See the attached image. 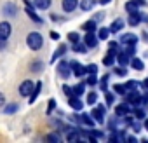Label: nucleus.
I'll return each instance as SVG.
<instances>
[{"label": "nucleus", "mask_w": 148, "mask_h": 143, "mask_svg": "<svg viewBox=\"0 0 148 143\" xmlns=\"http://www.w3.org/2000/svg\"><path fill=\"white\" fill-rule=\"evenodd\" d=\"M145 129H148V119L145 120Z\"/></svg>", "instance_id": "13d9d810"}, {"label": "nucleus", "mask_w": 148, "mask_h": 143, "mask_svg": "<svg viewBox=\"0 0 148 143\" xmlns=\"http://www.w3.org/2000/svg\"><path fill=\"white\" fill-rule=\"evenodd\" d=\"M96 25H98V23H96L94 19L86 21V23L82 25V30H86V32H94V30H96Z\"/></svg>", "instance_id": "bb28decb"}, {"label": "nucleus", "mask_w": 148, "mask_h": 143, "mask_svg": "<svg viewBox=\"0 0 148 143\" xmlns=\"http://www.w3.org/2000/svg\"><path fill=\"white\" fill-rule=\"evenodd\" d=\"M113 74L119 75V77H125V75H127V70H125V66H119V68L113 70Z\"/></svg>", "instance_id": "58836bf2"}, {"label": "nucleus", "mask_w": 148, "mask_h": 143, "mask_svg": "<svg viewBox=\"0 0 148 143\" xmlns=\"http://www.w3.org/2000/svg\"><path fill=\"white\" fill-rule=\"evenodd\" d=\"M40 93H42V82L38 80V82H37V84L33 86V89H32V93H30V103H35Z\"/></svg>", "instance_id": "f8f14e48"}, {"label": "nucleus", "mask_w": 148, "mask_h": 143, "mask_svg": "<svg viewBox=\"0 0 148 143\" xmlns=\"http://www.w3.org/2000/svg\"><path fill=\"white\" fill-rule=\"evenodd\" d=\"M4 105H5V96L0 93V107H4Z\"/></svg>", "instance_id": "3c124183"}, {"label": "nucleus", "mask_w": 148, "mask_h": 143, "mask_svg": "<svg viewBox=\"0 0 148 143\" xmlns=\"http://www.w3.org/2000/svg\"><path fill=\"white\" fill-rule=\"evenodd\" d=\"M5 45H7V40H5V38H0V51H4Z\"/></svg>", "instance_id": "8fccbe9b"}, {"label": "nucleus", "mask_w": 148, "mask_h": 143, "mask_svg": "<svg viewBox=\"0 0 148 143\" xmlns=\"http://www.w3.org/2000/svg\"><path fill=\"white\" fill-rule=\"evenodd\" d=\"M113 93H115V94H120V96H125L127 89H125V86H122V84H115V86H113Z\"/></svg>", "instance_id": "2f4dec72"}, {"label": "nucleus", "mask_w": 148, "mask_h": 143, "mask_svg": "<svg viewBox=\"0 0 148 143\" xmlns=\"http://www.w3.org/2000/svg\"><path fill=\"white\" fill-rule=\"evenodd\" d=\"M92 119L98 122V124H103L105 122V115H106V107L105 105H99V107H94L92 112H91Z\"/></svg>", "instance_id": "f03ea898"}, {"label": "nucleus", "mask_w": 148, "mask_h": 143, "mask_svg": "<svg viewBox=\"0 0 148 143\" xmlns=\"http://www.w3.org/2000/svg\"><path fill=\"white\" fill-rule=\"evenodd\" d=\"M124 25H125V23H124V19H120V18H119V19H115V21L112 23V26H110V32H112V33H119V32H122Z\"/></svg>", "instance_id": "dca6fc26"}, {"label": "nucleus", "mask_w": 148, "mask_h": 143, "mask_svg": "<svg viewBox=\"0 0 148 143\" xmlns=\"http://www.w3.org/2000/svg\"><path fill=\"white\" fill-rule=\"evenodd\" d=\"M131 2H132L134 6H138V7H143V6H146V4H148L146 0H131Z\"/></svg>", "instance_id": "de8ad7c7"}, {"label": "nucleus", "mask_w": 148, "mask_h": 143, "mask_svg": "<svg viewBox=\"0 0 148 143\" xmlns=\"http://www.w3.org/2000/svg\"><path fill=\"white\" fill-rule=\"evenodd\" d=\"M117 61L120 63V66H125V65H129V63H131V56H127L124 51H120V52L117 54Z\"/></svg>", "instance_id": "6ab92c4d"}, {"label": "nucleus", "mask_w": 148, "mask_h": 143, "mask_svg": "<svg viewBox=\"0 0 148 143\" xmlns=\"http://www.w3.org/2000/svg\"><path fill=\"white\" fill-rule=\"evenodd\" d=\"M86 70H87V75H89V74H98V65L91 63V65L86 66Z\"/></svg>", "instance_id": "79ce46f5"}, {"label": "nucleus", "mask_w": 148, "mask_h": 143, "mask_svg": "<svg viewBox=\"0 0 148 143\" xmlns=\"http://www.w3.org/2000/svg\"><path fill=\"white\" fill-rule=\"evenodd\" d=\"M11 33H12V26H11L9 21H2V23H0V38L7 40L11 37Z\"/></svg>", "instance_id": "423d86ee"}, {"label": "nucleus", "mask_w": 148, "mask_h": 143, "mask_svg": "<svg viewBox=\"0 0 148 143\" xmlns=\"http://www.w3.org/2000/svg\"><path fill=\"white\" fill-rule=\"evenodd\" d=\"M18 108H19V107H18L16 103H9V105L4 108V112H5L7 115H12V113H16V112H18Z\"/></svg>", "instance_id": "473e14b6"}, {"label": "nucleus", "mask_w": 148, "mask_h": 143, "mask_svg": "<svg viewBox=\"0 0 148 143\" xmlns=\"http://www.w3.org/2000/svg\"><path fill=\"white\" fill-rule=\"evenodd\" d=\"M71 87H73V94H75V96H82L86 93V84L84 82H80L77 86H71Z\"/></svg>", "instance_id": "a878e982"}, {"label": "nucleus", "mask_w": 148, "mask_h": 143, "mask_svg": "<svg viewBox=\"0 0 148 143\" xmlns=\"http://www.w3.org/2000/svg\"><path fill=\"white\" fill-rule=\"evenodd\" d=\"M120 44L122 45L138 44V35H134V33H124V35H120Z\"/></svg>", "instance_id": "9b49d317"}, {"label": "nucleus", "mask_w": 148, "mask_h": 143, "mask_svg": "<svg viewBox=\"0 0 148 143\" xmlns=\"http://www.w3.org/2000/svg\"><path fill=\"white\" fill-rule=\"evenodd\" d=\"M134 117L138 119V120H141V119H145V110H141V108H138V107H134Z\"/></svg>", "instance_id": "a19ab883"}, {"label": "nucleus", "mask_w": 148, "mask_h": 143, "mask_svg": "<svg viewBox=\"0 0 148 143\" xmlns=\"http://www.w3.org/2000/svg\"><path fill=\"white\" fill-rule=\"evenodd\" d=\"M87 103H89L91 107L98 103V93H96V91H92V93H89V94H87Z\"/></svg>", "instance_id": "72a5a7b5"}, {"label": "nucleus", "mask_w": 148, "mask_h": 143, "mask_svg": "<svg viewBox=\"0 0 148 143\" xmlns=\"http://www.w3.org/2000/svg\"><path fill=\"white\" fill-rule=\"evenodd\" d=\"M45 140H47V141H56V143H59V141H61V134H59V133H49V134L45 136Z\"/></svg>", "instance_id": "f704fd0d"}, {"label": "nucleus", "mask_w": 148, "mask_h": 143, "mask_svg": "<svg viewBox=\"0 0 148 143\" xmlns=\"http://www.w3.org/2000/svg\"><path fill=\"white\" fill-rule=\"evenodd\" d=\"M124 86H125V89H127V91H134V89H138L141 84H139L138 80H129V82H127V84H124Z\"/></svg>", "instance_id": "c9c22d12"}, {"label": "nucleus", "mask_w": 148, "mask_h": 143, "mask_svg": "<svg viewBox=\"0 0 148 143\" xmlns=\"http://www.w3.org/2000/svg\"><path fill=\"white\" fill-rule=\"evenodd\" d=\"M68 40H70L71 44L79 42V40H80V35H79V32H70V33H68Z\"/></svg>", "instance_id": "e433bc0d"}, {"label": "nucleus", "mask_w": 148, "mask_h": 143, "mask_svg": "<svg viewBox=\"0 0 148 143\" xmlns=\"http://www.w3.org/2000/svg\"><path fill=\"white\" fill-rule=\"evenodd\" d=\"M4 14L9 16V18H14V16L18 14L16 6H14V4H5V6H4Z\"/></svg>", "instance_id": "a211bd4d"}, {"label": "nucleus", "mask_w": 148, "mask_h": 143, "mask_svg": "<svg viewBox=\"0 0 148 143\" xmlns=\"http://www.w3.org/2000/svg\"><path fill=\"white\" fill-rule=\"evenodd\" d=\"M125 9H127V12H136V11H138V6H134L131 0H129V2L125 4Z\"/></svg>", "instance_id": "c03bdc74"}, {"label": "nucleus", "mask_w": 148, "mask_h": 143, "mask_svg": "<svg viewBox=\"0 0 148 143\" xmlns=\"http://www.w3.org/2000/svg\"><path fill=\"white\" fill-rule=\"evenodd\" d=\"M70 65H71V75H75L77 79L87 75V70H86L84 65H80V63H77V61H73V63H70Z\"/></svg>", "instance_id": "20e7f679"}, {"label": "nucleus", "mask_w": 148, "mask_h": 143, "mask_svg": "<svg viewBox=\"0 0 148 143\" xmlns=\"http://www.w3.org/2000/svg\"><path fill=\"white\" fill-rule=\"evenodd\" d=\"M103 18H105V14H103V12H98V14L94 16V21L99 23V21H103Z\"/></svg>", "instance_id": "09e8293b"}, {"label": "nucleus", "mask_w": 148, "mask_h": 143, "mask_svg": "<svg viewBox=\"0 0 148 143\" xmlns=\"http://www.w3.org/2000/svg\"><path fill=\"white\" fill-rule=\"evenodd\" d=\"M127 141H129V143H136V138H134V136H129Z\"/></svg>", "instance_id": "4d7b16f0"}, {"label": "nucleus", "mask_w": 148, "mask_h": 143, "mask_svg": "<svg viewBox=\"0 0 148 143\" xmlns=\"http://www.w3.org/2000/svg\"><path fill=\"white\" fill-rule=\"evenodd\" d=\"M80 133H79V129H73V131H70L68 134H66V140L68 141H80Z\"/></svg>", "instance_id": "b1692460"}, {"label": "nucleus", "mask_w": 148, "mask_h": 143, "mask_svg": "<svg viewBox=\"0 0 148 143\" xmlns=\"http://www.w3.org/2000/svg\"><path fill=\"white\" fill-rule=\"evenodd\" d=\"M87 86H96L98 84V77H96V74H89V77H87V82H86Z\"/></svg>", "instance_id": "4c0bfd02"}, {"label": "nucleus", "mask_w": 148, "mask_h": 143, "mask_svg": "<svg viewBox=\"0 0 148 143\" xmlns=\"http://www.w3.org/2000/svg\"><path fill=\"white\" fill-rule=\"evenodd\" d=\"M110 33H112L110 28H99V30H98V38H99V40H106V38L110 37Z\"/></svg>", "instance_id": "cd10ccee"}, {"label": "nucleus", "mask_w": 148, "mask_h": 143, "mask_svg": "<svg viewBox=\"0 0 148 143\" xmlns=\"http://www.w3.org/2000/svg\"><path fill=\"white\" fill-rule=\"evenodd\" d=\"M58 74H59L61 77L68 79V77L71 75V65H70L68 61L61 59V61H59V65H58Z\"/></svg>", "instance_id": "7ed1b4c3"}, {"label": "nucleus", "mask_w": 148, "mask_h": 143, "mask_svg": "<svg viewBox=\"0 0 148 143\" xmlns=\"http://www.w3.org/2000/svg\"><path fill=\"white\" fill-rule=\"evenodd\" d=\"M52 110H56V100H49V103H47V115H51Z\"/></svg>", "instance_id": "37998d69"}, {"label": "nucleus", "mask_w": 148, "mask_h": 143, "mask_svg": "<svg viewBox=\"0 0 148 143\" xmlns=\"http://www.w3.org/2000/svg\"><path fill=\"white\" fill-rule=\"evenodd\" d=\"M51 38H52V40H58V38H59V35H58L56 32H51Z\"/></svg>", "instance_id": "603ef678"}, {"label": "nucleus", "mask_w": 148, "mask_h": 143, "mask_svg": "<svg viewBox=\"0 0 148 143\" xmlns=\"http://www.w3.org/2000/svg\"><path fill=\"white\" fill-rule=\"evenodd\" d=\"M63 93L70 98V96H73V87L71 86H63Z\"/></svg>", "instance_id": "a18cd8bd"}, {"label": "nucleus", "mask_w": 148, "mask_h": 143, "mask_svg": "<svg viewBox=\"0 0 148 143\" xmlns=\"http://www.w3.org/2000/svg\"><path fill=\"white\" fill-rule=\"evenodd\" d=\"M131 66L134 68V70H138V72H141L143 68H145V63L139 59V58H136V56H132L131 58Z\"/></svg>", "instance_id": "412c9836"}, {"label": "nucleus", "mask_w": 148, "mask_h": 143, "mask_svg": "<svg viewBox=\"0 0 148 143\" xmlns=\"http://www.w3.org/2000/svg\"><path fill=\"white\" fill-rule=\"evenodd\" d=\"M33 4H35V7H37V9L45 11V9H49V6L52 4V0H33Z\"/></svg>", "instance_id": "4be33fe9"}, {"label": "nucleus", "mask_w": 148, "mask_h": 143, "mask_svg": "<svg viewBox=\"0 0 148 143\" xmlns=\"http://www.w3.org/2000/svg\"><path fill=\"white\" fill-rule=\"evenodd\" d=\"M96 4H98V0H82L79 6H80V9H82V11H91Z\"/></svg>", "instance_id": "aec40b11"}, {"label": "nucleus", "mask_w": 148, "mask_h": 143, "mask_svg": "<svg viewBox=\"0 0 148 143\" xmlns=\"http://www.w3.org/2000/svg\"><path fill=\"white\" fill-rule=\"evenodd\" d=\"M113 100H115L113 93H108V91H105V101H106V107H110V105L113 103Z\"/></svg>", "instance_id": "ea45409f"}, {"label": "nucleus", "mask_w": 148, "mask_h": 143, "mask_svg": "<svg viewBox=\"0 0 148 143\" xmlns=\"http://www.w3.org/2000/svg\"><path fill=\"white\" fill-rule=\"evenodd\" d=\"M122 51H124L127 56H131V58H132V56L136 54V44H127V45H125Z\"/></svg>", "instance_id": "c756f323"}, {"label": "nucleus", "mask_w": 148, "mask_h": 143, "mask_svg": "<svg viewBox=\"0 0 148 143\" xmlns=\"http://www.w3.org/2000/svg\"><path fill=\"white\" fill-rule=\"evenodd\" d=\"M23 4H26V7H35V4H32L30 0H23Z\"/></svg>", "instance_id": "5fc2aeb1"}, {"label": "nucleus", "mask_w": 148, "mask_h": 143, "mask_svg": "<svg viewBox=\"0 0 148 143\" xmlns=\"http://www.w3.org/2000/svg\"><path fill=\"white\" fill-rule=\"evenodd\" d=\"M26 14L30 16V19H32L33 23H38V25H42V23H44V19H42V18L33 11V7H26Z\"/></svg>", "instance_id": "2eb2a0df"}, {"label": "nucleus", "mask_w": 148, "mask_h": 143, "mask_svg": "<svg viewBox=\"0 0 148 143\" xmlns=\"http://www.w3.org/2000/svg\"><path fill=\"white\" fill-rule=\"evenodd\" d=\"M131 129H132L134 133H139V131H141V126H139V122H131Z\"/></svg>", "instance_id": "49530a36"}, {"label": "nucleus", "mask_w": 148, "mask_h": 143, "mask_svg": "<svg viewBox=\"0 0 148 143\" xmlns=\"http://www.w3.org/2000/svg\"><path fill=\"white\" fill-rule=\"evenodd\" d=\"M61 7H63L64 12H73V11L79 7V0H63Z\"/></svg>", "instance_id": "6e6552de"}, {"label": "nucleus", "mask_w": 148, "mask_h": 143, "mask_svg": "<svg viewBox=\"0 0 148 143\" xmlns=\"http://www.w3.org/2000/svg\"><path fill=\"white\" fill-rule=\"evenodd\" d=\"M115 115L117 117H125V115H131V103L124 101L120 105L115 107Z\"/></svg>", "instance_id": "39448f33"}, {"label": "nucleus", "mask_w": 148, "mask_h": 143, "mask_svg": "<svg viewBox=\"0 0 148 143\" xmlns=\"http://www.w3.org/2000/svg\"><path fill=\"white\" fill-rule=\"evenodd\" d=\"M117 61V54H113V52H106L105 54V58H103V65L105 66H113V63Z\"/></svg>", "instance_id": "f3484780"}, {"label": "nucleus", "mask_w": 148, "mask_h": 143, "mask_svg": "<svg viewBox=\"0 0 148 143\" xmlns=\"http://www.w3.org/2000/svg\"><path fill=\"white\" fill-rule=\"evenodd\" d=\"M84 42H86L87 47H96L98 42H99V38H98V35L94 32H87V35L84 37Z\"/></svg>", "instance_id": "9d476101"}, {"label": "nucleus", "mask_w": 148, "mask_h": 143, "mask_svg": "<svg viewBox=\"0 0 148 143\" xmlns=\"http://www.w3.org/2000/svg\"><path fill=\"white\" fill-rule=\"evenodd\" d=\"M26 44H28V47H30L32 51H38V49H42V45H44V38H42V35H40L38 32H32V33L26 37Z\"/></svg>", "instance_id": "f257e3e1"}, {"label": "nucleus", "mask_w": 148, "mask_h": 143, "mask_svg": "<svg viewBox=\"0 0 148 143\" xmlns=\"http://www.w3.org/2000/svg\"><path fill=\"white\" fill-rule=\"evenodd\" d=\"M108 79H110V74L103 75V77L98 80V86H99V89H101V91H108Z\"/></svg>", "instance_id": "393cba45"}, {"label": "nucleus", "mask_w": 148, "mask_h": 143, "mask_svg": "<svg viewBox=\"0 0 148 143\" xmlns=\"http://www.w3.org/2000/svg\"><path fill=\"white\" fill-rule=\"evenodd\" d=\"M68 105L73 108V110H79V112H82V108H84V103L80 101V96H70L68 98Z\"/></svg>", "instance_id": "1a4fd4ad"}, {"label": "nucleus", "mask_w": 148, "mask_h": 143, "mask_svg": "<svg viewBox=\"0 0 148 143\" xmlns=\"http://www.w3.org/2000/svg\"><path fill=\"white\" fill-rule=\"evenodd\" d=\"M110 2H112V0H99L101 6H106V4H110Z\"/></svg>", "instance_id": "6e6d98bb"}, {"label": "nucleus", "mask_w": 148, "mask_h": 143, "mask_svg": "<svg viewBox=\"0 0 148 143\" xmlns=\"http://www.w3.org/2000/svg\"><path fill=\"white\" fill-rule=\"evenodd\" d=\"M30 70H32V72H42V70H44V63H42L40 59H35V61L30 65Z\"/></svg>", "instance_id": "c85d7f7f"}, {"label": "nucleus", "mask_w": 148, "mask_h": 143, "mask_svg": "<svg viewBox=\"0 0 148 143\" xmlns=\"http://www.w3.org/2000/svg\"><path fill=\"white\" fill-rule=\"evenodd\" d=\"M33 86H35V84H33L32 80H23V82H21V86H19V94H21L23 98L30 96V93H32Z\"/></svg>", "instance_id": "0eeeda50"}, {"label": "nucleus", "mask_w": 148, "mask_h": 143, "mask_svg": "<svg viewBox=\"0 0 148 143\" xmlns=\"http://www.w3.org/2000/svg\"><path fill=\"white\" fill-rule=\"evenodd\" d=\"M127 23L131 25V26H138L139 23H141V14L136 11V12H129V19H127Z\"/></svg>", "instance_id": "4468645a"}, {"label": "nucleus", "mask_w": 148, "mask_h": 143, "mask_svg": "<svg viewBox=\"0 0 148 143\" xmlns=\"http://www.w3.org/2000/svg\"><path fill=\"white\" fill-rule=\"evenodd\" d=\"M73 51H75V52H79V54H86L87 52V45H86V42L82 44L80 40L79 42H75V44H73V47H71Z\"/></svg>", "instance_id": "5701e85b"}, {"label": "nucleus", "mask_w": 148, "mask_h": 143, "mask_svg": "<svg viewBox=\"0 0 148 143\" xmlns=\"http://www.w3.org/2000/svg\"><path fill=\"white\" fill-rule=\"evenodd\" d=\"M66 51H68V47H66V45H59V47L52 52V56H51V63H52V61H56V59H59V58H63V56L66 54Z\"/></svg>", "instance_id": "ddd939ff"}, {"label": "nucleus", "mask_w": 148, "mask_h": 143, "mask_svg": "<svg viewBox=\"0 0 148 143\" xmlns=\"http://www.w3.org/2000/svg\"><path fill=\"white\" fill-rule=\"evenodd\" d=\"M108 51H110V52H113V54H119L122 49H120L119 42H108Z\"/></svg>", "instance_id": "7c9ffc66"}, {"label": "nucleus", "mask_w": 148, "mask_h": 143, "mask_svg": "<svg viewBox=\"0 0 148 143\" xmlns=\"http://www.w3.org/2000/svg\"><path fill=\"white\" fill-rule=\"evenodd\" d=\"M141 86H143V87H145V89L148 91V77H146V79H145V80L141 82Z\"/></svg>", "instance_id": "864d4df0"}]
</instances>
